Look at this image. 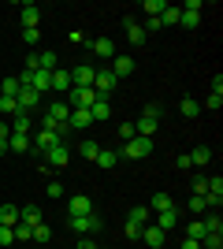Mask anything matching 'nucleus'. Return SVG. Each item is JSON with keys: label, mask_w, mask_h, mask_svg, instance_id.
Segmentation results:
<instances>
[{"label": "nucleus", "mask_w": 223, "mask_h": 249, "mask_svg": "<svg viewBox=\"0 0 223 249\" xmlns=\"http://www.w3.org/2000/svg\"><path fill=\"white\" fill-rule=\"evenodd\" d=\"M19 219L26 223V227H37V223H41V212H37V205H22V208H19Z\"/></svg>", "instance_id": "4be33fe9"}, {"label": "nucleus", "mask_w": 223, "mask_h": 249, "mask_svg": "<svg viewBox=\"0 0 223 249\" xmlns=\"http://www.w3.org/2000/svg\"><path fill=\"white\" fill-rule=\"evenodd\" d=\"M93 74H97V67L82 63V67H74V71H71V86H78V89H93Z\"/></svg>", "instance_id": "423d86ee"}, {"label": "nucleus", "mask_w": 223, "mask_h": 249, "mask_svg": "<svg viewBox=\"0 0 223 249\" xmlns=\"http://www.w3.org/2000/svg\"><path fill=\"white\" fill-rule=\"evenodd\" d=\"M60 142H64V138L56 134V130H37V138L30 142V149H34V153H49V149L60 145Z\"/></svg>", "instance_id": "39448f33"}, {"label": "nucleus", "mask_w": 223, "mask_h": 249, "mask_svg": "<svg viewBox=\"0 0 223 249\" xmlns=\"http://www.w3.org/2000/svg\"><path fill=\"white\" fill-rule=\"evenodd\" d=\"M190 186H193V194H197V197H205V190H208V178H193Z\"/></svg>", "instance_id": "09e8293b"}, {"label": "nucleus", "mask_w": 223, "mask_h": 249, "mask_svg": "<svg viewBox=\"0 0 223 249\" xmlns=\"http://www.w3.org/2000/svg\"><path fill=\"white\" fill-rule=\"evenodd\" d=\"M4 153H8V142H0V156H4Z\"/></svg>", "instance_id": "4d7b16f0"}, {"label": "nucleus", "mask_w": 223, "mask_h": 249, "mask_svg": "<svg viewBox=\"0 0 223 249\" xmlns=\"http://www.w3.org/2000/svg\"><path fill=\"white\" fill-rule=\"evenodd\" d=\"M37 19H41L37 4H22V30H37Z\"/></svg>", "instance_id": "a211bd4d"}, {"label": "nucleus", "mask_w": 223, "mask_h": 249, "mask_svg": "<svg viewBox=\"0 0 223 249\" xmlns=\"http://www.w3.org/2000/svg\"><path fill=\"white\" fill-rule=\"evenodd\" d=\"M11 234H15V242H30V238H34V227H26V223L19 219V223L11 227Z\"/></svg>", "instance_id": "e433bc0d"}, {"label": "nucleus", "mask_w": 223, "mask_h": 249, "mask_svg": "<svg viewBox=\"0 0 223 249\" xmlns=\"http://www.w3.org/2000/svg\"><path fill=\"white\" fill-rule=\"evenodd\" d=\"M11 138V126H8V119H0V142H8Z\"/></svg>", "instance_id": "603ef678"}, {"label": "nucleus", "mask_w": 223, "mask_h": 249, "mask_svg": "<svg viewBox=\"0 0 223 249\" xmlns=\"http://www.w3.org/2000/svg\"><path fill=\"white\" fill-rule=\"evenodd\" d=\"M112 74H116V78L134 74V60H130V56H116V60H112Z\"/></svg>", "instance_id": "f3484780"}, {"label": "nucleus", "mask_w": 223, "mask_h": 249, "mask_svg": "<svg viewBox=\"0 0 223 249\" xmlns=\"http://www.w3.org/2000/svg\"><path fill=\"white\" fill-rule=\"evenodd\" d=\"M8 149H11V153H30V134H11Z\"/></svg>", "instance_id": "bb28decb"}, {"label": "nucleus", "mask_w": 223, "mask_h": 249, "mask_svg": "<svg viewBox=\"0 0 223 249\" xmlns=\"http://www.w3.org/2000/svg\"><path fill=\"white\" fill-rule=\"evenodd\" d=\"M179 15H182V11L168 4V8H164V15H160V26H179Z\"/></svg>", "instance_id": "f704fd0d"}, {"label": "nucleus", "mask_w": 223, "mask_h": 249, "mask_svg": "<svg viewBox=\"0 0 223 249\" xmlns=\"http://www.w3.org/2000/svg\"><path fill=\"white\" fill-rule=\"evenodd\" d=\"M86 212H93V201L86 197V194H78V197L67 201V216H86Z\"/></svg>", "instance_id": "ddd939ff"}, {"label": "nucleus", "mask_w": 223, "mask_h": 249, "mask_svg": "<svg viewBox=\"0 0 223 249\" xmlns=\"http://www.w3.org/2000/svg\"><path fill=\"white\" fill-rule=\"evenodd\" d=\"M19 223V208L15 205H0V227H15Z\"/></svg>", "instance_id": "a878e982"}, {"label": "nucleus", "mask_w": 223, "mask_h": 249, "mask_svg": "<svg viewBox=\"0 0 223 249\" xmlns=\"http://www.w3.org/2000/svg\"><path fill=\"white\" fill-rule=\"evenodd\" d=\"M116 164H119V156L112 153V149H101V153H97V167H104V171H108V167H116Z\"/></svg>", "instance_id": "c756f323"}, {"label": "nucleus", "mask_w": 223, "mask_h": 249, "mask_svg": "<svg viewBox=\"0 0 223 249\" xmlns=\"http://www.w3.org/2000/svg\"><path fill=\"white\" fill-rule=\"evenodd\" d=\"M141 115H145V119H160V104H156V101H149Z\"/></svg>", "instance_id": "a18cd8bd"}, {"label": "nucleus", "mask_w": 223, "mask_h": 249, "mask_svg": "<svg viewBox=\"0 0 223 249\" xmlns=\"http://www.w3.org/2000/svg\"><path fill=\"white\" fill-rule=\"evenodd\" d=\"M19 112V101L15 97H0V115H15Z\"/></svg>", "instance_id": "ea45409f"}, {"label": "nucleus", "mask_w": 223, "mask_h": 249, "mask_svg": "<svg viewBox=\"0 0 223 249\" xmlns=\"http://www.w3.org/2000/svg\"><path fill=\"white\" fill-rule=\"evenodd\" d=\"M179 112L186 115V119H197V115H201V101H193V97H182V101H179Z\"/></svg>", "instance_id": "5701e85b"}, {"label": "nucleus", "mask_w": 223, "mask_h": 249, "mask_svg": "<svg viewBox=\"0 0 223 249\" xmlns=\"http://www.w3.org/2000/svg\"><path fill=\"white\" fill-rule=\"evenodd\" d=\"M49 115H52L56 123H67V115H71V104H67V101H52V104H49Z\"/></svg>", "instance_id": "393cba45"}, {"label": "nucleus", "mask_w": 223, "mask_h": 249, "mask_svg": "<svg viewBox=\"0 0 223 249\" xmlns=\"http://www.w3.org/2000/svg\"><path fill=\"white\" fill-rule=\"evenodd\" d=\"M127 41H130V45H149V34L141 30L134 19H127Z\"/></svg>", "instance_id": "aec40b11"}, {"label": "nucleus", "mask_w": 223, "mask_h": 249, "mask_svg": "<svg viewBox=\"0 0 223 249\" xmlns=\"http://www.w3.org/2000/svg\"><path fill=\"white\" fill-rule=\"evenodd\" d=\"M138 238L145 242V246L160 249V246H164V231H160V227H141V234H138Z\"/></svg>", "instance_id": "6ab92c4d"}, {"label": "nucleus", "mask_w": 223, "mask_h": 249, "mask_svg": "<svg viewBox=\"0 0 223 249\" xmlns=\"http://www.w3.org/2000/svg\"><path fill=\"white\" fill-rule=\"evenodd\" d=\"M15 242V234H11V227H0V246H11Z\"/></svg>", "instance_id": "8fccbe9b"}, {"label": "nucleus", "mask_w": 223, "mask_h": 249, "mask_svg": "<svg viewBox=\"0 0 223 249\" xmlns=\"http://www.w3.org/2000/svg\"><path fill=\"white\" fill-rule=\"evenodd\" d=\"M205 234H208V231H205V223H201V219H193L190 227H186V238H193V242H201Z\"/></svg>", "instance_id": "4c0bfd02"}, {"label": "nucleus", "mask_w": 223, "mask_h": 249, "mask_svg": "<svg viewBox=\"0 0 223 249\" xmlns=\"http://www.w3.org/2000/svg\"><path fill=\"white\" fill-rule=\"evenodd\" d=\"M116 82H119V78H116L112 71H101V67H97V74H93V93L112 101V89H116Z\"/></svg>", "instance_id": "7ed1b4c3"}, {"label": "nucleus", "mask_w": 223, "mask_h": 249, "mask_svg": "<svg viewBox=\"0 0 223 249\" xmlns=\"http://www.w3.org/2000/svg\"><path fill=\"white\" fill-rule=\"evenodd\" d=\"M15 101H19V112H30V115H34V108H37L41 93H37V89H30V86H19V97H15Z\"/></svg>", "instance_id": "6e6552de"}, {"label": "nucleus", "mask_w": 223, "mask_h": 249, "mask_svg": "<svg viewBox=\"0 0 223 249\" xmlns=\"http://www.w3.org/2000/svg\"><path fill=\"white\" fill-rule=\"evenodd\" d=\"M212 93H223V74L216 71V78H212Z\"/></svg>", "instance_id": "5fc2aeb1"}, {"label": "nucleus", "mask_w": 223, "mask_h": 249, "mask_svg": "<svg viewBox=\"0 0 223 249\" xmlns=\"http://www.w3.org/2000/svg\"><path fill=\"white\" fill-rule=\"evenodd\" d=\"M149 216H153V212H149V205H138V208H130V223H134V227H145L149 223Z\"/></svg>", "instance_id": "cd10ccee"}, {"label": "nucleus", "mask_w": 223, "mask_h": 249, "mask_svg": "<svg viewBox=\"0 0 223 249\" xmlns=\"http://www.w3.org/2000/svg\"><path fill=\"white\" fill-rule=\"evenodd\" d=\"M89 115H93V123H104L108 115H112V101H108V97H97V101L89 104Z\"/></svg>", "instance_id": "f8f14e48"}, {"label": "nucleus", "mask_w": 223, "mask_h": 249, "mask_svg": "<svg viewBox=\"0 0 223 249\" xmlns=\"http://www.w3.org/2000/svg\"><path fill=\"white\" fill-rule=\"evenodd\" d=\"M201 249H223V234H205Z\"/></svg>", "instance_id": "37998d69"}, {"label": "nucleus", "mask_w": 223, "mask_h": 249, "mask_svg": "<svg viewBox=\"0 0 223 249\" xmlns=\"http://www.w3.org/2000/svg\"><path fill=\"white\" fill-rule=\"evenodd\" d=\"M64 101L71 104V108H89V104L97 101V93H93V89H78V86H71V89L64 93Z\"/></svg>", "instance_id": "20e7f679"}, {"label": "nucleus", "mask_w": 223, "mask_h": 249, "mask_svg": "<svg viewBox=\"0 0 223 249\" xmlns=\"http://www.w3.org/2000/svg\"><path fill=\"white\" fill-rule=\"evenodd\" d=\"M201 108H208V112H220V108H223V93H208V101H201Z\"/></svg>", "instance_id": "79ce46f5"}, {"label": "nucleus", "mask_w": 223, "mask_h": 249, "mask_svg": "<svg viewBox=\"0 0 223 249\" xmlns=\"http://www.w3.org/2000/svg\"><path fill=\"white\" fill-rule=\"evenodd\" d=\"M179 11H182V8H179ZM197 22H201V11H182V15H179V26H186V30H193Z\"/></svg>", "instance_id": "72a5a7b5"}, {"label": "nucleus", "mask_w": 223, "mask_h": 249, "mask_svg": "<svg viewBox=\"0 0 223 249\" xmlns=\"http://www.w3.org/2000/svg\"><path fill=\"white\" fill-rule=\"evenodd\" d=\"M78 153H82L86 160H97V153H101V145H97V142H82V145H78Z\"/></svg>", "instance_id": "a19ab883"}, {"label": "nucleus", "mask_w": 223, "mask_h": 249, "mask_svg": "<svg viewBox=\"0 0 223 249\" xmlns=\"http://www.w3.org/2000/svg\"><path fill=\"white\" fill-rule=\"evenodd\" d=\"M67 126H71V130H86V126H93V115H89V108H71V115H67Z\"/></svg>", "instance_id": "9d476101"}, {"label": "nucleus", "mask_w": 223, "mask_h": 249, "mask_svg": "<svg viewBox=\"0 0 223 249\" xmlns=\"http://www.w3.org/2000/svg\"><path fill=\"white\" fill-rule=\"evenodd\" d=\"M134 130H138V138H153L156 134V119H145V115H141L138 123H134Z\"/></svg>", "instance_id": "c85d7f7f"}, {"label": "nucleus", "mask_w": 223, "mask_h": 249, "mask_svg": "<svg viewBox=\"0 0 223 249\" xmlns=\"http://www.w3.org/2000/svg\"><path fill=\"white\" fill-rule=\"evenodd\" d=\"M30 126H34L30 112H15L11 115V134H30Z\"/></svg>", "instance_id": "4468645a"}, {"label": "nucleus", "mask_w": 223, "mask_h": 249, "mask_svg": "<svg viewBox=\"0 0 223 249\" xmlns=\"http://www.w3.org/2000/svg\"><path fill=\"white\" fill-rule=\"evenodd\" d=\"M0 97H19V78H15V74H8V78H4V86H0Z\"/></svg>", "instance_id": "473e14b6"}, {"label": "nucleus", "mask_w": 223, "mask_h": 249, "mask_svg": "<svg viewBox=\"0 0 223 249\" xmlns=\"http://www.w3.org/2000/svg\"><path fill=\"white\" fill-rule=\"evenodd\" d=\"M201 223H205V231H208V234H223V219H220V212H212V216H205Z\"/></svg>", "instance_id": "7c9ffc66"}, {"label": "nucleus", "mask_w": 223, "mask_h": 249, "mask_svg": "<svg viewBox=\"0 0 223 249\" xmlns=\"http://www.w3.org/2000/svg\"><path fill=\"white\" fill-rule=\"evenodd\" d=\"M153 153V138H130V142H123L119 145V160H145V156Z\"/></svg>", "instance_id": "f257e3e1"}, {"label": "nucleus", "mask_w": 223, "mask_h": 249, "mask_svg": "<svg viewBox=\"0 0 223 249\" xmlns=\"http://www.w3.org/2000/svg\"><path fill=\"white\" fill-rule=\"evenodd\" d=\"M182 249H201V242H193V238H186V242H182Z\"/></svg>", "instance_id": "6e6d98bb"}, {"label": "nucleus", "mask_w": 223, "mask_h": 249, "mask_svg": "<svg viewBox=\"0 0 223 249\" xmlns=\"http://www.w3.org/2000/svg\"><path fill=\"white\" fill-rule=\"evenodd\" d=\"M190 212H208V205H205V197H197V194H193V197H190Z\"/></svg>", "instance_id": "49530a36"}, {"label": "nucleus", "mask_w": 223, "mask_h": 249, "mask_svg": "<svg viewBox=\"0 0 223 249\" xmlns=\"http://www.w3.org/2000/svg\"><path fill=\"white\" fill-rule=\"evenodd\" d=\"M45 194H49V197H64V182H49Z\"/></svg>", "instance_id": "de8ad7c7"}, {"label": "nucleus", "mask_w": 223, "mask_h": 249, "mask_svg": "<svg viewBox=\"0 0 223 249\" xmlns=\"http://www.w3.org/2000/svg\"><path fill=\"white\" fill-rule=\"evenodd\" d=\"M30 89H37V93H49V89H52V71H34Z\"/></svg>", "instance_id": "dca6fc26"}, {"label": "nucleus", "mask_w": 223, "mask_h": 249, "mask_svg": "<svg viewBox=\"0 0 223 249\" xmlns=\"http://www.w3.org/2000/svg\"><path fill=\"white\" fill-rule=\"evenodd\" d=\"M123 231H127V238H138V234H141V227H134L130 219H127V227H123Z\"/></svg>", "instance_id": "864d4df0"}, {"label": "nucleus", "mask_w": 223, "mask_h": 249, "mask_svg": "<svg viewBox=\"0 0 223 249\" xmlns=\"http://www.w3.org/2000/svg\"><path fill=\"white\" fill-rule=\"evenodd\" d=\"M164 208H171V197H168V194H156V197L149 201V212H164Z\"/></svg>", "instance_id": "58836bf2"}, {"label": "nucleus", "mask_w": 223, "mask_h": 249, "mask_svg": "<svg viewBox=\"0 0 223 249\" xmlns=\"http://www.w3.org/2000/svg\"><path fill=\"white\" fill-rule=\"evenodd\" d=\"M97 56H108V60H116V41H108V37H93V41H86Z\"/></svg>", "instance_id": "2eb2a0df"}, {"label": "nucleus", "mask_w": 223, "mask_h": 249, "mask_svg": "<svg viewBox=\"0 0 223 249\" xmlns=\"http://www.w3.org/2000/svg\"><path fill=\"white\" fill-rule=\"evenodd\" d=\"M130 138H138V130H134V123H123L119 126V142H130Z\"/></svg>", "instance_id": "c03bdc74"}, {"label": "nucleus", "mask_w": 223, "mask_h": 249, "mask_svg": "<svg viewBox=\"0 0 223 249\" xmlns=\"http://www.w3.org/2000/svg\"><path fill=\"white\" fill-rule=\"evenodd\" d=\"M45 156H49V167H67V160H71V149L60 142V145H52Z\"/></svg>", "instance_id": "9b49d317"}, {"label": "nucleus", "mask_w": 223, "mask_h": 249, "mask_svg": "<svg viewBox=\"0 0 223 249\" xmlns=\"http://www.w3.org/2000/svg\"><path fill=\"white\" fill-rule=\"evenodd\" d=\"M186 156H190V167H205L208 160H212V149H208V145H197L193 153H186Z\"/></svg>", "instance_id": "412c9836"}, {"label": "nucleus", "mask_w": 223, "mask_h": 249, "mask_svg": "<svg viewBox=\"0 0 223 249\" xmlns=\"http://www.w3.org/2000/svg\"><path fill=\"white\" fill-rule=\"evenodd\" d=\"M52 238V227H49V223H37V227H34V238L30 242H37V246H45V242Z\"/></svg>", "instance_id": "c9c22d12"}, {"label": "nucleus", "mask_w": 223, "mask_h": 249, "mask_svg": "<svg viewBox=\"0 0 223 249\" xmlns=\"http://www.w3.org/2000/svg\"><path fill=\"white\" fill-rule=\"evenodd\" d=\"M22 41H26V45H37L41 37H37V30H22Z\"/></svg>", "instance_id": "3c124183"}, {"label": "nucleus", "mask_w": 223, "mask_h": 249, "mask_svg": "<svg viewBox=\"0 0 223 249\" xmlns=\"http://www.w3.org/2000/svg\"><path fill=\"white\" fill-rule=\"evenodd\" d=\"M52 89L56 93H67V89H71V71H60V67H56L52 71Z\"/></svg>", "instance_id": "b1692460"}, {"label": "nucleus", "mask_w": 223, "mask_h": 249, "mask_svg": "<svg viewBox=\"0 0 223 249\" xmlns=\"http://www.w3.org/2000/svg\"><path fill=\"white\" fill-rule=\"evenodd\" d=\"M78 234H101V227H104V219L97 216V212H86V216H71L67 219Z\"/></svg>", "instance_id": "f03ea898"}, {"label": "nucleus", "mask_w": 223, "mask_h": 249, "mask_svg": "<svg viewBox=\"0 0 223 249\" xmlns=\"http://www.w3.org/2000/svg\"><path fill=\"white\" fill-rule=\"evenodd\" d=\"M179 219H182V212L171 205V208H164V212H156V223H153V227H160L164 234H168L171 227H179Z\"/></svg>", "instance_id": "0eeeda50"}, {"label": "nucleus", "mask_w": 223, "mask_h": 249, "mask_svg": "<svg viewBox=\"0 0 223 249\" xmlns=\"http://www.w3.org/2000/svg\"><path fill=\"white\" fill-rule=\"evenodd\" d=\"M56 67H60V60H56V52H52V49L34 52V71H56Z\"/></svg>", "instance_id": "1a4fd4ad"}, {"label": "nucleus", "mask_w": 223, "mask_h": 249, "mask_svg": "<svg viewBox=\"0 0 223 249\" xmlns=\"http://www.w3.org/2000/svg\"><path fill=\"white\" fill-rule=\"evenodd\" d=\"M164 8H168L164 0H145V4H141V11H149V19H160V15H164Z\"/></svg>", "instance_id": "2f4dec72"}]
</instances>
